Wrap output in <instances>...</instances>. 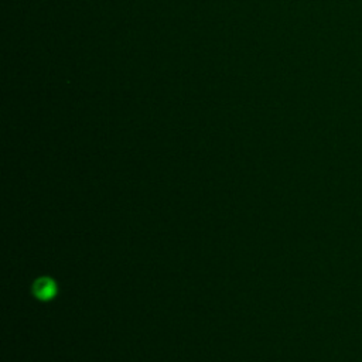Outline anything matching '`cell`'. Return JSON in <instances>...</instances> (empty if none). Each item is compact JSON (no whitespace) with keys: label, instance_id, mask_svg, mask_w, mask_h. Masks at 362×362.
I'll use <instances>...</instances> for the list:
<instances>
[{"label":"cell","instance_id":"obj_1","mask_svg":"<svg viewBox=\"0 0 362 362\" xmlns=\"http://www.w3.org/2000/svg\"><path fill=\"white\" fill-rule=\"evenodd\" d=\"M57 291L55 283L49 277H40L34 286H33V293L40 298V300H48L51 298Z\"/></svg>","mask_w":362,"mask_h":362}]
</instances>
